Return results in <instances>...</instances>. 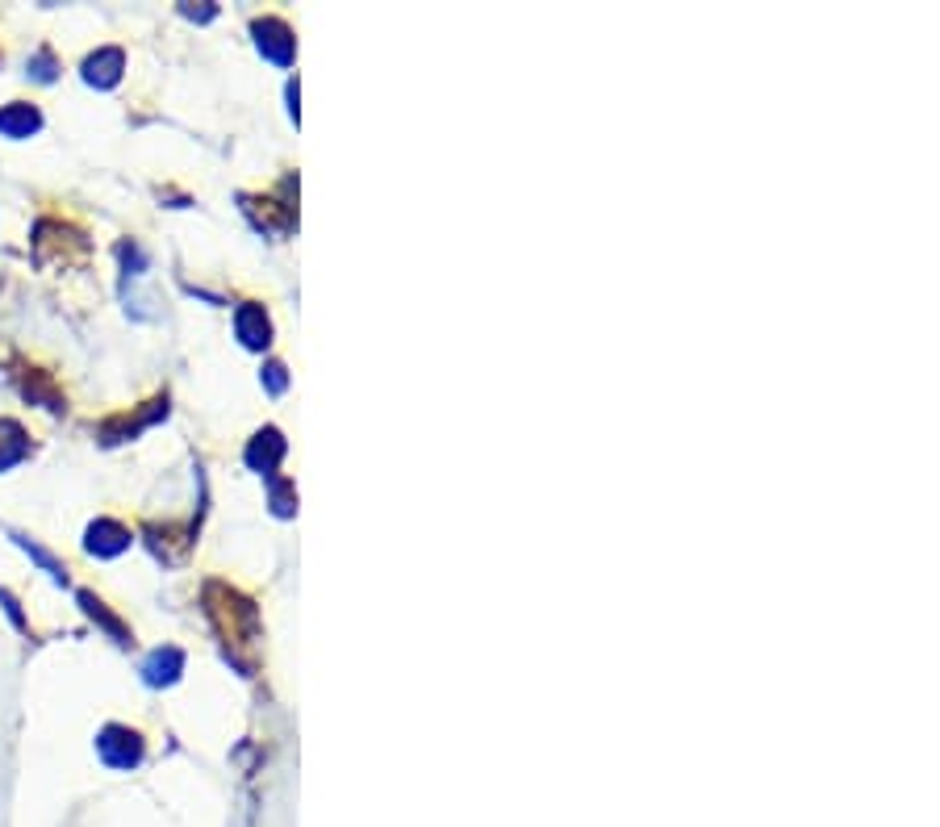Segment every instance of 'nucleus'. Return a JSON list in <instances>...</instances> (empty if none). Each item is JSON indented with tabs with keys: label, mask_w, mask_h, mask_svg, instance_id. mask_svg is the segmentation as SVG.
Listing matches in <instances>:
<instances>
[{
	"label": "nucleus",
	"mask_w": 940,
	"mask_h": 827,
	"mask_svg": "<svg viewBox=\"0 0 940 827\" xmlns=\"http://www.w3.org/2000/svg\"><path fill=\"white\" fill-rule=\"evenodd\" d=\"M121 76V51H101L85 63V80L97 88H113Z\"/></svg>",
	"instance_id": "obj_4"
},
{
	"label": "nucleus",
	"mask_w": 940,
	"mask_h": 827,
	"mask_svg": "<svg viewBox=\"0 0 940 827\" xmlns=\"http://www.w3.org/2000/svg\"><path fill=\"white\" fill-rule=\"evenodd\" d=\"M42 126V118H38V109H30V104H9V109H0V134L4 138H30Z\"/></svg>",
	"instance_id": "obj_3"
},
{
	"label": "nucleus",
	"mask_w": 940,
	"mask_h": 827,
	"mask_svg": "<svg viewBox=\"0 0 940 827\" xmlns=\"http://www.w3.org/2000/svg\"><path fill=\"white\" fill-rule=\"evenodd\" d=\"M239 335L247 347H259L268 343V322H264V313L259 310H243L239 313Z\"/></svg>",
	"instance_id": "obj_7"
},
{
	"label": "nucleus",
	"mask_w": 940,
	"mask_h": 827,
	"mask_svg": "<svg viewBox=\"0 0 940 827\" xmlns=\"http://www.w3.org/2000/svg\"><path fill=\"white\" fill-rule=\"evenodd\" d=\"M130 548V531L126 527H118V522H97V527H88V551H97V556H118V551Z\"/></svg>",
	"instance_id": "obj_2"
},
{
	"label": "nucleus",
	"mask_w": 940,
	"mask_h": 827,
	"mask_svg": "<svg viewBox=\"0 0 940 827\" xmlns=\"http://www.w3.org/2000/svg\"><path fill=\"white\" fill-rule=\"evenodd\" d=\"M176 672H180V652L176 648H159V652L142 665V677L151 681V686H164V681H176Z\"/></svg>",
	"instance_id": "obj_6"
},
{
	"label": "nucleus",
	"mask_w": 940,
	"mask_h": 827,
	"mask_svg": "<svg viewBox=\"0 0 940 827\" xmlns=\"http://www.w3.org/2000/svg\"><path fill=\"white\" fill-rule=\"evenodd\" d=\"M30 451V439H26V431H21L18 422H9V418H0V472L4 468H13Z\"/></svg>",
	"instance_id": "obj_5"
},
{
	"label": "nucleus",
	"mask_w": 940,
	"mask_h": 827,
	"mask_svg": "<svg viewBox=\"0 0 940 827\" xmlns=\"http://www.w3.org/2000/svg\"><path fill=\"white\" fill-rule=\"evenodd\" d=\"M97 748H101V757L109 760L113 769H130V765H138V757H142V740H138L130 727H105Z\"/></svg>",
	"instance_id": "obj_1"
}]
</instances>
